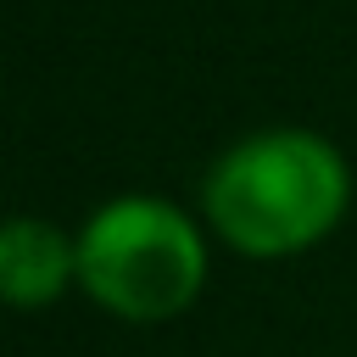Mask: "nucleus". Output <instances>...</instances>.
<instances>
[{"label":"nucleus","mask_w":357,"mask_h":357,"mask_svg":"<svg viewBox=\"0 0 357 357\" xmlns=\"http://www.w3.org/2000/svg\"><path fill=\"white\" fill-rule=\"evenodd\" d=\"M67 284H78V234H61L45 218H6L0 229V296L17 312L50 307Z\"/></svg>","instance_id":"obj_3"},{"label":"nucleus","mask_w":357,"mask_h":357,"mask_svg":"<svg viewBox=\"0 0 357 357\" xmlns=\"http://www.w3.org/2000/svg\"><path fill=\"white\" fill-rule=\"evenodd\" d=\"M78 284L123 324H167L206 284V240L173 201L117 195L78 229Z\"/></svg>","instance_id":"obj_2"},{"label":"nucleus","mask_w":357,"mask_h":357,"mask_svg":"<svg viewBox=\"0 0 357 357\" xmlns=\"http://www.w3.org/2000/svg\"><path fill=\"white\" fill-rule=\"evenodd\" d=\"M351 206L346 156L312 128H257L234 139L201 184V212L223 245L273 262L318 245Z\"/></svg>","instance_id":"obj_1"}]
</instances>
